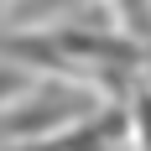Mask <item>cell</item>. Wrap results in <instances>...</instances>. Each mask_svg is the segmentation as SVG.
<instances>
[{
  "mask_svg": "<svg viewBox=\"0 0 151 151\" xmlns=\"http://www.w3.org/2000/svg\"><path fill=\"white\" fill-rule=\"evenodd\" d=\"M125 130V109H109V115H99V120H89L78 136H63V141H52V146H42V151H109V141Z\"/></svg>",
  "mask_w": 151,
  "mask_h": 151,
  "instance_id": "obj_2",
  "label": "cell"
},
{
  "mask_svg": "<svg viewBox=\"0 0 151 151\" xmlns=\"http://www.w3.org/2000/svg\"><path fill=\"white\" fill-rule=\"evenodd\" d=\"M89 115V104H78V99H37V109H26V115H11L5 120V130H16V136H26V130H52V125H68V120H83Z\"/></svg>",
  "mask_w": 151,
  "mask_h": 151,
  "instance_id": "obj_1",
  "label": "cell"
},
{
  "mask_svg": "<svg viewBox=\"0 0 151 151\" xmlns=\"http://www.w3.org/2000/svg\"><path fill=\"white\" fill-rule=\"evenodd\" d=\"M136 125H141V151H151V94L136 99Z\"/></svg>",
  "mask_w": 151,
  "mask_h": 151,
  "instance_id": "obj_3",
  "label": "cell"
}]
</instances>
